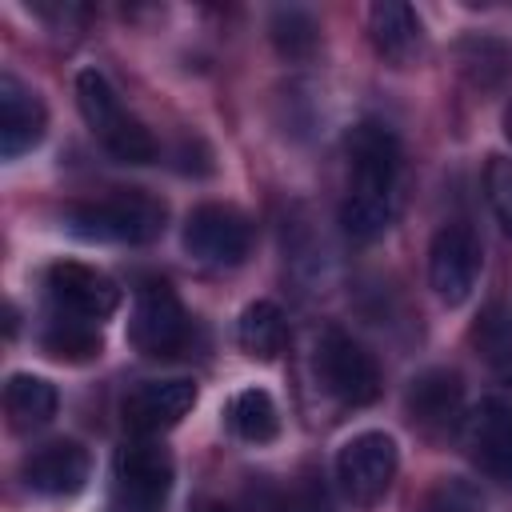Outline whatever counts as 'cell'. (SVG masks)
<instances>
[{
	"instance_id": "1",
	"label": "cell",
	"mask_w": 512,
	"mask_h": 512,
	"mask_svg": "<svg viewBox=\"0 0 512 512\" xmlns=\"http://www.w3.org/2000/svg\"><path fill=\"white\" fill-rule=\"evenodd\" d=\"M348 196L340 204V224L352 240H376L392 220V188L400 168V144L380 120H360L348 132Z\"/></svg>"
},
{
	"instance_id": "2",
	"label": "cell",
	"mask_w": 512,
	"mask_h": 512,
	"mask_svg": "<svg viewBox=\"0 0 512 512\" xmlns=\"http://www.w3.org/2000/svg\"><path fill=\"white\" fill-rule=\"evenodd\" d=\"M76 104H80L84 124L100 136V144H104L116 160H124V164H148V160H156V140H152V132H148L136 116H128V112L120 108L112 84H108L96 68H84V72L76 76Z\"/></svg>"
},
{
	"instance_id": "3",
	"label": "cell",
	"mask_w": 512,
	"mask_h": 512,
	"mask_svg": "<svg viewBox=\"0 0 512 512\" xmlns=\"http://www.w3.org/2000/svg\"><path fill=\"white\" fill-rule=\"evenodd\" d=\"M68 232L80 240H120V244H144L164 232V204L140 188L116 192L96 204H76L64 216Z\"/></svg>"
},
{
	"instance_id": "4",
	"label": "cell",
	"mask_w": 512,
	"mask_h": 512,
	"mask_svg": "<svg viewBox=\"0 0 512 512\" xmlns=\"http://www.w3.org/2000/svg\"><path fill=\"white\" fill-rule=\"evenodd\" d=\"M168 492H172V456L160 444L136 436L116 452L112 496L120 512H164Z\"/></svg>"
},
{
	"instance_id": "5",
	"label": "cell",
	"mask_w": 512,
	"mask_h": 512,
	"mask_svg": "<svg viewBox=\"0 0 512 512\" xmlns=\"http://www.w3.org/2000/svg\"><path fill=\"white\" fill-rule=\"evenodd\" d=\"M128 340L136 352L156 356V360L176 356L188 344V312H184L180 296L172 292V284L144 280L136 288L132 316H128Z\"/></svg>"
},
{
	"instance_id": "6",
	"label": "cell",
	"mask_w": 512,
	"mask_h": 512,
	"mask_svg": "<svg viewBox=\"0 0 512 512\" xmlns=\"http://www.w3.org/2000/svg\"><path fill=\"white\" fill-rule=\"evenodd\" d=\"M396 468H400V452L388 432H360L336 456V480H340L344 496L360 508L376 504L392 488Z\"/></svg>"
},
{
	"instance_id": "7",
	"label": "cell",
	"mask_w": 512,
	"mask_h": 512,
	"mask_svg": "<svg viewBox=\"0 0 512 512\" xmlns=\"http://www.w3.org/2000/svg\"><path fill=\"white\" fill-rule=\"evenodd\" d=\"M316 372L324 380V388L340 400V404H372L376 392H380V368L372 360V352L364 344H356L348 332L340 328H328L320 336V348H316Z\"/></svg>"
},
{
	"instance_id": "8",
	"label": "cell",
	"mask_w": 512,
	"mask_h": 512,
	"mask_svg": "<svg viewBox=\"0 0 512 512\" xmlns=\"http://www.w3.org/2000/svg\"><path fill=\"white\" fill-rule=\"evenodd\" d=\"M480 240L468 224H444L428 248V280L444 304H464L480 276Z\"/></svg>"
},
{
	"instance_id": "9",
	"label": "cell",
	"mask_w": 512,
	"mask_h": 512,
	"mask_svg": "<svg viewBox=\"0 0 512 512\" xmlns=\"http://www.w3.org/2000/svg\"><path fill=\"white\" fill-rule=\"evenodd\" d=\"M48 296L56 304V312L76 316V320H108L120 304V288L112 284V276L80 264V260H60L48 268Z\"/></svg>"
},
{
	"instance_id": "10",
	"label": "cell",
	"mask_w": 512,
	"mask_h": 512,
	"mask_svg": "<svg viewBox=\"0 0 512 512\" xmlns=\"http://www.w3.org/2000/svg\"><path fill=\"white\" fill-rule=\"evenodd\" d=\"M252 228L228 204H200L184 220V248L204 264H240L248 256Z\"/></svg>"
},
{
	"instance_id": "11",
	"label": "cell",
	"mask_w": 512,
	"mask_h": 512,
	"mask_svg": "<svg viewBox=\"0 0 512 512\" xmlns=\"http://www.w3.org/2000/svg\"><path fill=\"white\" fill-rule=\"evenodd\" d=\"M196 404L192 380H144L124 396V428L136 436H160L172 424H180Z\"/></svg>"
},
{
	"instance_id": "12",
	"label": "cell",
	"mask_w": 512,
	"mask_h": 512,
	"mask_svg": "<svg viewBox=\"0 0 512 512\" xmlns=\"http://www.w3.org/2000/svg\"><path fill=\"white\" fill-rule=\"evenodd\" d=\"M464 444L484 476L512 488V408L504 400H484L464 416Z\"/></svg>"
},
{
	"instance_id": "13",
	"label": "cell",
	"mask_w": 512,
	"mask_h": 512,
	"mask_svg": "<svg viewBox=\"0 0 512 512\" xmlns=\"http://www.w3.org/2000/svg\"><path fill=\"white\" fill-rule=\"evenodd\" d=\"M408 416L424 432H448L464 420V380L452 368H428L408 384Z\"/></svg>"
},
{
	"instance_id": "14",
	"label": "cell",
	"mask_w": 512,
	"mask_h": 512,
	"mask_svg": "<svg viewBox=\"0 0 512 512\" xmlns=\"http://www.w3.org/2000/svg\"><path fill=\"white\" fill-rule=\"evenodd\" d=\"M48 128V112L40 104V96L20 84L12 72L0 76V156L16 160L28 148H36L44 140Z\"/></svg>"
},
{
	"instance_id": "15",
	"label": "cell",
	"mask_w": 512,
	"mask_h": 512,
	"mask_svg": "<svg viewBox=\"0 0 512 512\" xmlns=\"http://www.w3.org/2000/svg\"><path fill=\"white\" fill-rule=\"evenodd\" d=\"M88 480V452L76 440H56L24 460V484L36 496H72Z\"/></svg>"
},
{
	"instance_id": "16",
	"label": "cell",
	"mask_w": 512,
	"mask_h": 512,
	"mask_svg": "<svg viewBox=\"0 0 512 512\" xmlns=\"http://www.w3.org/2000/svg\"><path fill=\"white\" fill-rule=\"evenodd\" d=\"M368 32H372L376 52H380L388 64H396V68H404V64H412V60L420 56V44H424L420 20H416V12H412L408 4H400V0H376V4L368 8Z\"/></svg>"
},
{
	"instance_id": "17",
	"label": "cell",
	"mask_w": 512,
	"mask_h": 512,
	"mask_svg": "<svg viewBox=\"0 0 512 512\" xmlns=\"http://www.w3.org/2000/svg\"><path fill=\"white\" fill-rule=\"evenodd\" d=\"M56 408H60V396H56V388L44 376H28V372L8 376V384H4V412H8V424L16 432H36V428L52 424Z\"/></svg>"
},
{
	"instance_id": "18",
	"label": "cell",
	"mask_w": 512,
	"mask_h": 512,
	"mask_svg": "<svg viewBox=\"0 0 512 512\" xmlns=\"http://www.w3.org/2000/svg\"><path fill=\"white\" fill-rule=\"evenodd\" d=\"M236 344L252 356V360H276L288 344V320L272 300H252L240 312L236 324Z\"/></svg>"
},
{
	"instance_id": "19",
	"label": "cell",
	"mask_w": 512,
	"mask_h": 512,
	"mask_svg": "<svg viewBox=\"0 0 512 512\" xmlns=\"http://www.w3.org/2000/svg\"><path fill=\"white\" fill-rule=\"evenodd\" d=\"M228 428L244 444H268L280 432V412L264 388H244L228 400Z\"/></svg>"
},
{
	"instance_id": "20",
	"label": "cell",
	"mask_w": 512,
	"mask_h": 512,
	"mask_svg": "<svg viewBox=\"0 0 512 512\" xmlns=\"http://www.w3.org/2000/svg\"><path fill=\"white\" fill-rule=\"evenodd\" d=\"M40 344L52 360H92V356H100V328L92 320H76V316L56 312L48 320Z\"/></svg>"
},
{
	"instance_id": "21",
	"label": "cell",
	"mask_w": 512,
	"mask_h": 512,
	"mask_svg": "<svg viewBox=\"0 0 512 512\" xmlns=\"http://www.w3.org/2000/svg\"><path fill=\"white\" fill-rule=\"evenodd\" d=\"M268 32H272L276 52L288 56V60L312 56V52H316V40H320V28H316V20H312L304 8H276Z\"/></svg>"
},
{
	"instance_id": "22",
	"label": "cell",
	"mask_w": 512,
	"mask_h": 512,
	"mask_svg": "<svg viewBox=\"0 0 512 512\" xmlns=\"http://www.w3.org/2000/svg\"><path fill=\"white\" fill-rule=\"evenodd\" d=\"M472 340H476V348L484 352L488 364H496V368L512 364V312H504L500 304H492L480 316V324L472 328Z\"/></svg>"
},
{
	"instance_id": "23",
	"label": "cell",
	"mask_w": 512,
	"mask_h": 512,
	"mask_svg": "<svg viewBox=\"0 0 512 512\" xmlns=\"http://www.w3.org/2000/svg\"><path fill=\"white\" fill-rule=\"evenodd\" d=\"M424 512H484V500L472 484L464 480H440L428 500H424Z\"/></svg>"
},
{
	"instance_id": "24",
	"label": "cell",
	"mask_w": 512,
	"mask_h": 512,
	"mask_svg": "<svg viewBox=\"0 0 512 512\" xmlns=\"http://www.w3.org/2000/svg\"><path fill=\"white\" fill-rule=\"evenodd\" d=\"M488 200L496 220L512 232V160H492L488 164Z\"/></svg>"
},
{
	"instance_id": "25",
	"label": "cell",
	"mask_w": 512,
	"mask_h": 512,
	"mask_svg": "<svg viewBox=\"0 0 512 512\" xmlns=\"http://www.w3.org/2000/svg\"><path fill=\"white\" fill-rule=\"evenodd\" d=\"M504 136H508V144H512V100H508V108H504Z\"/></svg>"
},
{
	"instance_id": "26",
	"label": "cell",
	"mask_w": 512,
	"mask_h": 512,
	"mask_svg": "<svg viewBox=\"0 0 512 512\" xmlns=\"http://www.w3.org/2000/svg\"><path fill=\"white\" fill-rule=\"evenodd\" d=\"M200 512H232V508H224V504H204Z\"/></svg>"
}]
</instances>
